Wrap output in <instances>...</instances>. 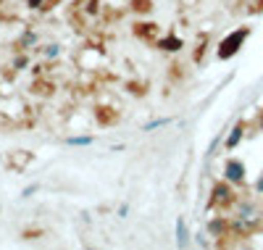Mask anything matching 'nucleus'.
<instances>
[{"label":"nucleus","mask_w":263,"mask_h":250,"mask_svg":"<svg viewBox=\"0 0 263 250\" xmlns=\"http://www.w3.org/2000/svg\"><path fill=\"white\" fill-rule=\"evenodd\" d=\"M156 48L163 50V53H179V50L184 48V40L177 37V34H166V37H161V40L156 42Z\"/></svg>","instance_id":"obj_6"},{"label":"nucleus","mask_w":263,"mask_h":250,"mask_svg":"<svg viewBox=\"0 0 263 250\" xmlns=\"http://www.w3.org/2000/svg\"><path fill=\"white\" fill-rule=\"evenodd\" d=\"M16 48L18 50H32V48H40V32L32 29V27H24V32L18 34L16 40Z\"/></svg>","instance_id":"obj_5"},{"label":"nucleus","mask_w":263,"mask_h":250,"mask_svg":"<svg viewBox=\"0 0 263 250\" xmlns=\"http://www.w3.org/2000/svg\"><path fill=\"white\" fill-rule=\"evenodd\" d=\"M245 174H248V169H245V164L239 161V158H229V161L224 164V179L229 182V185H234V187L245 185Z\"/></svg>","instance_id":"obj_4"},{"label":"nucleus","mask_w":263,"mask_h":250,"mask_svg":"<svg viewBox=\"0 0 263 250\" xmlns=\"http://www.w3.org/2000/svg\"><path fill=\"white\" fill-rule=\"evenodd\" d=\"M92 142H95L92 134H69V137H66V145L69 148H90Z\"/></svg>","instance_id":"obj_10"},{"label":"nucleus","mask_w":263,"mask_h":250,"mask_svg":"<svg viewBox=\"0 0 263 250\" xmlns=\"http://www.w3.org/2000/svg\"><path fill=\"white\" fill-rule=\"evenodd\" d=\"M82 11L90 13V16H98L100 13V3L98 0H82Z\"/></svg>","instance_id":"obj_15"},{"label":"nucleus","mask_w":263,"mask_h":250,"mask_svg":"<svg viewBox=\"0 0 263 250\" xmlns=\"http://www.w3.org/2000/svg\"><path fill=\"white\" fill-rule=\"evenodd\" d=\"M140 37H145V40H150L153 34H156V24H137V29H135Z\"/></svg>","instance_id":"obj_16"},{"label":"nucleus","mask_w":263,"mask_h":250,"mask_svg":"<svg viewBox=\"0 0 263 250\" xmlns=\"http://www.w3.org/2000/svg\"><path fill=\"white\" fill-rule=\"evenodd\" d=\"M132 3V8H135L137 13H145V11H150L153 6H150V0H129Z\"/></svg>","instance_id":"obj_17"},{"label":"nucleus","mask_w":263,"mask_h":250,"mask_svg":"<svg viewBox=\"0 0 263 250\" xmlns=\"http://www.w3.org/2000/svg\"><path fill=\"white\" fill-rule=\"evenodd\" d=\"M61 53H63V45L61 42H45V45H40V56H42V61H45V63L58 61Z\"/></svg>","instance_id":"obj_7"},{"label":"nucleus","mask_w":263,"mask_h":250,"mask_svg":"<svg viewBox=\"0 0 263 250\" xmlns=\"http://www.w3.org/2000/svg\"><path fill=\"white\" fill-rule=\"evenodd\" d=\"M248 37H250V29H248V27H239V29L229 32L221 42H218V50H216V56L221 58V61L234 58V56L239 53V48L245 45V40H248Z\"/></svg>","instance_id":"obj_1"},{"label":"nucleus","mask_w":263,"mask_h":250,"mask_svg":"<svg viewBox=\"0 0 263 250\" xmlns=\"http://www.w3.org/2000/svg\"><path fill=\"white\" fill-rule=\"evenodd\" d=\"M50 3L53 0H27V8L29 11H48V8H53Z\"/></svg>","instance_id":"obj_14"},{"label":"nucleus","mask_w":263,"mask_h":250,"mask_svg":"<svg viewBox=\"0 0 263 250\" xmlns=\"http://www.w3.org/2000/svg\"><path fill=\"white\" fill-rule=\"evenodd\" d=\"M40 192V182H32V185H27L24 190H21V198H32Z\"/></svg>","instance_id":"obj_18"},{"label":"nucleus","mask_w":263,"mask_h":250,"mask_svg":"<svg viewBox=\"0 0 263 250\" xmlns=\"http://www.w3.org/2000/svg\"><path fill=\"white\" fill-rule=\"evenodd\" d=\"M29 66H32V61H29L27 50H18V53L13 56V61H11V69H13V72H27Z\"/></svg>","instance_id":"obj_12"},{"label":"nucleus","mask_w":263,"mask_h":250,"mask_svg":"<svg viewBox=\"0 0 263 250\" xmlns=\"http://www.w3.org/2000/svg\"><path fill=\"white\" fill-rule=\"evenodd\" d=\"M126 216H129V206L121 203V206H119V219H126Z\"/></svg>","instance_id":"obj_19"},{"label":"nucleus","mask_w":263,"mask_h":250,"mask_svg":"<svg viewBox=\"0 0 263 250\" xmlns=\"http://www.w3.org/2000/svg\"><path fill=\"white\" fill-rule=\"evenodd\" d=\"M174 121V116H163V119H153V121H147L145 127H142V132H156V129H163V127H168Z\"/></svg>","instance_id":"obj_13"},{"label":"nucleus","mask_w":263,"mask_h":250,"mask_svg":"<svg viewBox=\"0 0 263 250\" xmlns=\"http://www.w3.org/2000/svg\"><path fill=\"white\" fill-rule=\"evenodd\" d=\"M121 3H124V0H121Z\"/></svg>","instance_id":"obj_22"},{"label":"nucleus","mask_w":263,"mask_h":250,"mask_svg":"<svg viewBox=\"0 0 263 250\" xmlns=\"http://www.w3.org/2000/svg\"><path fill=\"white\" fill-rule=\"evenodd\" d=\"M177 245L179 247H187L190 245V229H187V219L184 216L177 219Z\"/></svg>","instance_id":"obj_11"},{"label":"nucleus","mask_w":263,"mask_h":250,"mask_svg":"<svg viewBox=\"0 0 263 250\" xmlns=\"http://www.w3.org/2000/svg\"><path fill=\"white\" fill-rule=\"evenodd\" d=\"M258 129L263 132V111H260V116H258Z\"/></svg>","instance_id":"obj_21"},{"label":"nucleus","mask_w":263,"mask_h":250,"mask_svg":"<svg viewBox=\"0 0 263 250\" xmlns=\"http://www.w3.org/2000/svg\"><path fill=\"white\" fill-rule=\"evenodd\" d=\"M237 200V192H234V185H229L227 179L216 182L213 190H211V206H232Z\"/></svg>","instance_id":"obj_2"},{"label":"nucleus","mask_w":263,"mask_h":250,"mask_svg":"<svg viewBox=\"0 0 263 250\" xmlns=\"http://www.w3.org/2000/svg\"><path fill=\"white\" fill-rule=\"evenodd\" d=\"M255 192H258V195H263V174H260V179L255 182Z\"/></svg>","instance_id":"obj_20"},{"label":"nucleus","mask_w":263,"mask_h":250,"mask_svg":"<svg viewBox=\"0 0 263 250\" xmlns=\"http://www.w3.org/2000/svg\"><path fill=\"white\" fill-rule=\"evenodd\" d=\"M205 229H208L211 237H227V232H229V221L221 219V216H213V219L208 221Z\"/></svg>","instance_id":"obj_9"},{"label":"nucleus","mask_w":263,"mask_h":250,"mask_svg":"<svg viewBox=\"0 0 263 250\" xmlns=\"http://www.w3.org/2000/svg\"><path fill=\"white\" fill-rule=\"evenodd\" d=\"M234 206V219H239V221H248V224H258V219H260V211H258V206H255V200H234L232 203Z\"/></svg>","instance_id":"obj_3"},{"label":"nucleus","mask_w":263,"mask_h":250,"mask_svg":"<svg viewBox=\"0 0 263 250\" xmlns=\"http://www.w3.org/2000/svg\"><path fill=\"white\" fill-rule=\"evenodd\" d=\"M242 137H245V124H234V127L229 129V134L224 137V148H227V150H234L239 142H242Z\"/></svg>","instance_id":"obj_8"}]
</instances>
